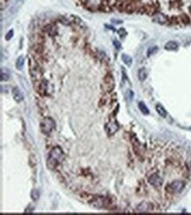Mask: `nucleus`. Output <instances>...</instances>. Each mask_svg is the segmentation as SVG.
I'll use <instances>...</instances> for the list:
<instances>
[{"instance_id":"nucleus-1","label":"nucleus","mask_w":191,"mask_h":215,"mask_svg":"<svg viewBox=\"0 0 191 215\" xmlns=\"http://www.w3.org/2000/svg\"><path fill=\"white\" fill-rule=\"evenodd\" d=\"M65 155L64 151L59 147H55L51 149L47 159V167L49 170H55L56 167L61 164V162L64 160Z\"/></svg>"},{"instance_id":"nucleus-2","label":"nucleus","mask_w":191,"mask_h":215,"mask_svg":"<svg viewBox=\"0 0 191 215\" xmlns=\"http://www.w3.org/2000/svg\"><path fill=\"white\" fill-rule=\"evenodd\" d=\"M55 126H56V123H55L54 120L49 118V117L44 118L40 123L41 131L45 135H49L54 131Z\"/></svg>"},{"instance_id":"nucleus-3","label":"nucleus","mask_w":191,"mask_h":215,"mask_svg":"<svg viewBox=\"0 0 191 215\" xmlns=\"http://www.w3.org/2000/svg\"><path fill=\"white\" fill-rule=\"evenodd\" d=\"M186 183L181 180H174L169 183L166 187V190L171 194H178L180 193L185 188Z\"/></svg>"},{"instance_id":"nucleus-4","label":"nucleus","mask_w":191,"mask_h":215,"mask_svg":"<svg viewBox=\"0 0 191 215\" xmlns=\"http://www.w3.org/2000/svg\"><path fill=\"white\" fill-rule=\"evenodd\" d=\"M114 88V78L111 73H108L103 77L102 89L105 92H111Z\"/></svg>"},{"instance_id":"nucleus-5","label":"nucleus","mask_w":191,"mask_h":215,"mask_svg":"<svg viewBox=\"0 0 191 215\" xmlns=\"http://www.w3.org/2000/svg\"><path fill=\"white\" fill-rule=\"evenodd\" d=\"M90 203L97 208H106L111 204V201L106 197H94Z\"/></svg>"},{"instance_id":"nucleus-6","label":"nucleus","mask_w":191,"mask_h":215,"mask_svg":"<svg viewBox=\"0 0 191 215\" xmlns=\"http://www.w3.org/2000/svg\"><path fill=\"white\" fill-rule=\"evenodd\" d=\"M148 183L154 188H159L163 184V178L157 173H153L148 177Z\"/></svg>"},{"instance_id":"nucleus-7","label":"nucleus","mask_w":191,"mask_h":215,"mask_svg":"<svg viewBox=\"0 0 191 215\" xmlns=\"http://www.w3.org/2000/svg\"><path fill=\"white\" fill-rule=\"evenodd\" d=\"M105 130L108 135H113L119 130V125L114 120H110L105 126Z\"/></svg>"},{"instance_id":"nucleus-8","label":"nucleus","mask_w":191,"mask_h":215,"mask_svg":"<svg viewBox=\"0 0 191 215\" xmlns=\"http://www.w3.org/2000/svg\"><path fill=\"white\" fill-rule=\"evenodd\" d=\"M137 213H150L152 212L153 210V204L149 202H141L140 204H137L136 208Z\"/></svg>"},{"instance_id":"nucleus-9","label":"nucleus","mask_w":191,"mask_h":215,"mask_svg":"<svg viewBox=\"0 0 191 215\" xmlns=\"http://www.w3.org/2000/svg\"><path fill=\"white\" fill-rule=\"evenodd\" d=\"M152 21L159 25H165L168 22V18L163 13H157L153 16Z\"/></svg>"},{"instance_id":"nucleus-10","label":"nucleus","mask_w":191,"mask_h":215,"mask_svg":"<svg viewBox=\"0 0 191 215\" xmlns=\"http://www.w3.org/2000/svg\"><path fill=\"white\" fill-rule=\"evenodd\" d=\"M11 94H12V97H13V98L16 102H21L24 99V95H23L22 91H20V89H19L18 87H13L12 88Z\"/></svg>"},{"instance_id":"nucleus-11","label":"nucleus","mask_w":191,"mask_h":215,"mask_svg":"<svg viewBox=\"0 0 191 215\" xmlns=\"http://www.w3.org/2000/svg\"><path fill=\"white\" fill-rule=\"evenodd\" d=\"M179 47V45L176 41H170L166 43L165 45V49L166 50H168V51H174V50H177Z\"/></svg>"},{"instance_id":"nucleus-12","label":"nucleus","mask_w":191,"mask_h":215,"mask_svg":"<svg viewBox=\"0 0 191 215\" xmlns=\"http://www.w3.org/2000/svg\"><path fill=\"white\" fill-rule=\"evenodd\" d=\"M147 76H148V73H147V70H146V68H141L138 69L137 77H138V79L140 80L141 82H144L147 78Z\"/></svg>"},{"instance_id":"nucleus-13","label":"nucleus","mask_w":191,"mask_h":215,"mask_svg":"<svg viewBox=\"0 0 191 215\" xmlns=\"http://www.w3.org/2000/svg\"><path fill=\"white\" fill-rule=\"evenodd\" d=\"M0 75H1V81H7L10 79V71L7 68H1Z\"/></svg>"},{"instance_id":"nucleus-14","label":"nucleus","mask_w":191,"mask_h":215,"mask_svg":"<svg viewBox=\"0 0 191 215\" xmlns=\"http://www.w3.org/2000/svg\"><path fill=\"white\" fill-rule=\"evenodd\" d=\"M156 111H157V113H158V115L161 116L162 118H166V117L168 116L167 110L164 108L163 105H161V104H158L157 105H156Z\"/></svg>"},{"instance_id":"nucleus-15","label":"nucleus","mask_w":191,"mask_h":215,"mask_svg":"<svg viewBox=\"0 0 191 215\" xmlns=\"http://www.w3.org/2000/svg\"><path fill=\"white\" fill-rule=\"evenodd\" d=\"M138 108L140 110V112L145 114V115H148L150 113V111L148 109V107L146 105V104L144 102H139L138 103Z\"/></svg>"},{"instance_id":"nucleus-16","label":"nucleus","mask_w":191,"mask_h":215,"mask_svg":"<svg viewBox=\"0 0 191 215\" xmlns=\"http://www.w3.org/2000/svg\"><path fill=\"white\" fill-rule=\"evenodd\" d=\"M122 60H123V62H124V63H125L127 66H129V67L132 64V58L130 56L126 55V54H124V55L122 56Z\"/></svg>"},{"instance_id":"nucleus-17","label":"nucleus","mask_w":191,"mask_h":215,"mask_svg":"<svg viewBox=\"0 0 191 215\" xmlns=\"http://www.w3.org/2000/svg\"><path fill=\"white\" fill-rule=\"evenodd\" d=\"M24 63H25V59H24V57L20 56L17 59V62H16V68H18L19 70H21L23 68V67H24Z\"/></svg>"},{"instance_id":"nucleus-18","label":"nucleus","mask_w":191,"mask_h":215,"mask_svg":"<svg viewBox=\"0 0 191 215\" xmlns=\"http://www.w3.org/2000/svg\"><path fill=\"white\" fill-rule=\"evenodd\" d=\"M45 30H46V32L49 34V35H51V36H53L54 34H56V32H55V31H56V27H55L54 26H52V25H48V26H46Z\"/></svg>"},{"instance_id":"nucleus-19","label":"nucleus","mask_w":191,"mask_h":215,"mask_svg":"<svg viewBox=\"0 0 191 215\" xmlns=\"http://www.w3.org/2000/svg\"><path fill=\"white\" fill-rule=\"evenodd\" d=\"M31 196H32V199L34 201H36L40 198V193H39V192L37 190H33L32 192H31Z\"/></svg>"},{"instance_id":"nucleus-20","label":"nucleus","mask_w":191,"mask_h":215,"mask_svg":"<svg viewBox=\"0 0 191 215\" xmlns=\"http://www.w3.org/2000/svg\"><path fill=\"white\" fill-rule=\"evenodd\" d=\"M157 51H158V47H150V48L147 50V56H151L154 55Z\"/></svg>"},{"instance_id":"nucleus-21","label":"nucleus","mask_w":191,"mask_h":215,"mask_svg":"<svg viewBox=\"0 0 191 215\" xmlns=\"http://www.w3.org/2000/svg\"><path fill=\"white\" fill-rule=\"evenodd\" d=\"M126 97L129 98V100H132L133 99V97H134V93L131 90H128L126 92Z\"/></svg>"},{"instance_id":"nucleus-22","label":"nucleus","mask_w":191,"mask_h":215,"mask_svg":"<svg viewBox=\"0 0 191 215\" xmlns=\"http://www.w3.org/2000/svg\"><path fill=\"white\" fill-rule=\"evenodd\" d=\"M117 33L119 34V35H120V37H121V38H124V37H125V35L127 34V33H126V31H125V29H124V28H120V29L117 31Z\"/></svg>"},{"instance_id":"nucleus-23","label":"nucleus","mask_w":191,"mask_h":215,"mask_svg":"<svg viewBox=\"0 0 191 215\" xmlns=\"http://www.w3.org/2000/svg\"><path fill=\"white\" fill-rule=\"evenodd\" d=\"M12 36H13V30H10L6 35H5V40L6 41H10L11 38H12Z\"/></svg>"},{"instance_id":"nucleus-24","label":"nucleus","mask_w":191,"mask_h":215,"mask_svg":"<svg viewBox=\"0 0 191 215\" xmlns=\"http://www.w3.org/2000/svg\"><path fill=\"white\" fill-rule=\"evenodd\" d=\"M114 47L116 48V49H120L121 47H122V45H121V43L118 41H116V40H114Z\"/></svg>"},{"instance_id":"nucleus-25","label":"nucleus","mask_w":191,"mask_h":215,"mask_svg":"<svg viewBox=\"0 0 191 215\" xmlns=\"http://www.w3.org/2000/svg\"><path fill=\"white\" fill-rule=\"evenodd\" d=\"M190 12H191V7H190Z\"/></svg>"}]
</instances>
